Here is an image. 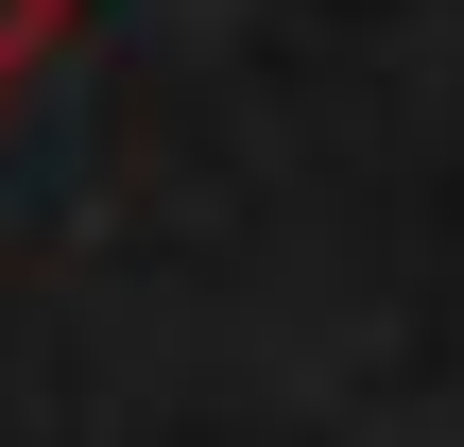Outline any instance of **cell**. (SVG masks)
<instances>
[{
    "mask_svg": "<svg viewBox=\"0 0 464 447\" xmlns=\"http://www.w3.org/2000/svg\"><path fill=\"white\" fill-rule=\"evenodd\" d=\"M52 34H69V0H0V103H17V69H34Z\"/></svg>",
    "mask_w": 464,
    "mask_h": 447,
    "instance_id": "6da1fadb",
    "label": "cell"
}]
</instances>
